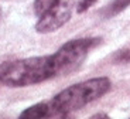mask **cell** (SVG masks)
Segmentation results:
<instances>
[{"instance_id":"13","label":"cell","mask_w":130,"mask_h":119,"mask_svg":"<svg viewBox=\"0 0 130 119\" xmlns=\"http://www.w3.org/2000/svg\"><path fill=\"white\" fill-rule=\"evenodd\" d=\"M0 13H2V11H0Z\"/></svg>"},{"instance_id":"11","label":"cell","mask_w":130,"mask_h":119,"mask_svg":"<svg viewBox=\"0 0 130 119\" xmlns=\"http://www.w3.org/2000/svg\"><path fill=\"white\" fill-rule=\"evenodd\" d=\"M89 119H110V118H109L107 115H105V113H98V115H93Z\"/></svg>"},{"instance_id":"4","label":"cell","mask_w":130,"mask_h":119,"mask_svg":"<svg viewBox=\"0 0 130 119\" xmlns=\"http://www.w3.org/2000/svg\"><path fill=\"white\" fill-rule=\"evenodd\" d=\"M75 0H57V3L47 11L44 16L38 17L36 24V31L40 34H48L59 30L69 21Z\"/></svg>"},{"instance_id":"2","label":"cell","mask_w":130,"mask_h":119,"mask_svg":"<svg viewBox=\"0 0 130 119\" xmlns=\"http://www.w3.org/2000/svg\"><path fill=\"white\" fill-rule=\"evenodd\" d=\"M110 87L112 82L106 77L91 78L62 89L51 99L50 106L54 112L68 115L102 98L105 94L109 92Z\"/></svg>"},{"instance_id":"8","label":"cell","mask_w":130,"mask_h":119,"mask_svg":"<svg viewBox=\"0 0 130 119\" xmlns=\"http://www.w3.org/2000/svg\"><path fill=\"white\" fill-rule=\"evenodd\" d=\"M98 0H79L78 4H76V11L78 13H85L88 9H91Z\"/></svg>"},{"instance_id":"7","label":"cell","mask_w":130,"mask_h":119,"mask_svg":"<svg viewBox=\"0 0 130 119\" xmlns=\"http://www.w3.org/2000/svg\"><path fill=\"white\" fill-rule=\"evenodd\" d=\"M57 3V0H34V13L37 17H41L51 9L54 4Z\"/></svg>"},{"instance_id":"6","label":"cell","mask_w":130,"mask_h":119,"mask_svg":"<svg viewBox=\"0 0 130 119\" xmlns=\"http://www.w3.org/2000/svg\"><path fill=\"white\" fill-rule=\"evenodd\" d=\"M127 6H130V0H113V2L102 11V14H103L106 19H110V17H115L119 13H122L124 9H127Z\"/></svg>"},{"instance_id":"1","label":"cell","mask_w":130,"mask_h":119,"mask_svg":"<svg viewBox=\"0 0 130 119\" xmlns=\"http://www.w3.org/2000/svg\"><path fill=\"white\" fill-rule=\"evenodd\" d=\"M57 75L52 55L30 57L0 64V82L7 87H30Z\"/></svg>"},{"instance_id":"3","label":"cell","mask_w":130,"mask_h":119,"mask_svg":"<svg viewBox=\"0 0 130 119\" xmlns=\"http://www.w3.org/2000/svg\"><path fill=\"white\" fill-rule=\"evenodd\" d=\"M101 43L98 37H85V38H75L61 45L52 55V61L55 65L57 75L68 74L76 70L82 64L86 55L92 48H95Z\"/></svg>"},{"instance_id":"5","label":"cell","mask_w":130,"mask_h":119,"mask_svg":"<svg viewBox=\"0 0 130 119\" xmlns=\"http://www.w3.org/2000/svg\"><path fill=\"white\" fill-rule=\"evenodd\" d=\"M50 112H51L50 102H38L24 109L20 113L19 119H44Z\"/></svg>"},{"instance_id":"12","label":"cell","mask_w":130,"mask_h":119,"mask_svg":"<svg viewBox=\"0 0 130 119\" xmlns=\"http://www.w3.org/2000/svg\"><path fill=\"white\" fill-rule=\"evenodd\" d=\"M0 84H2V82H0Z\"/></svg>"},{"instance_id":"10","label":"cell","mask_w":130,"mask_h":119,"mask_svg":"<svg viewBox=\"0 0 130 119\" xmlns=\"http://www.w3.org/2000/svg\"><path fill=\"white\" fill-rule=\"evenodd\" d=\"M67 116H68L67 113H58V112H54V111L51 109V112H50L44 119H67Z\"/></svg>"},{"instance_id":"9","label":"cell","mask_w":130,"mask_h":119,"mask_svg":"<svg viewBox=\"0 0 130 119\" xmlns=\"http://www.w3.org/2000/svg\"><path fill=\"white\" fill-rule=\"evenodd\" d=\"M115 60L119 62H130V50H124V51H120L119 54L115 57Z\"/></svg>"}]
</instances>
